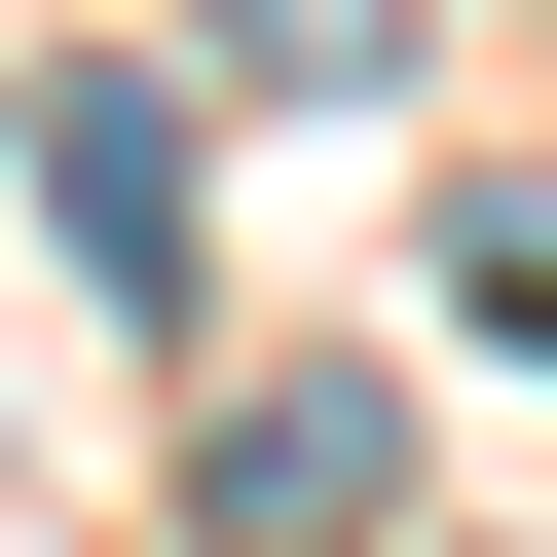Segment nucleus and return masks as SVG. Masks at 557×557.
Segmentation results:
<instances>
[]
</instances>
